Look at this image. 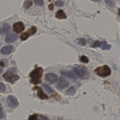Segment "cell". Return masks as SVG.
<instances>
[{"label": "cell", "instance_id": "obj_27", "mask_svg": "<svg viewBox=\"0 0 120 120\" xmlns=\"http://www.w3.org/2000/svg\"><path fill=\"white\" fill-rule=\"evenodd\" d=\"M63 2H62V1H57L56 2L55 4L57 6H60V7H61V6H63L64 5Z\"/></svg>", "mask_w": 120, "mask_h": 120}, {"label": "cell", "instance_id": "obj_11", "mask_svg": "<svg viewBox=\"0 0 120 120\" xmlns=\"http://www.w3.org/2000/svg\"><path fill=\"white\" fill-rule=\"evenodd\" d=\"M18 38V36L12 32H9L7 34L5 38V41L7 43H12L15 41Z\"/></svg>", "mask_w": 120, "mask_h": 120}, {"label": "cell", "instance_id": "obj_8", "mask_svg": "<svg viewBox=\"0 0 120 120\" xmlns=\"http://www.w3.org/2000/svg\"><path fill=\"white\" fill-rule=\"evenodd\" d=\"M33 89L36 90L37 91V95L38 97L41 100H45L49 99L48 97L44 93L42 89L39 86H35Z\"/></svg>", "mask_w": 120, "mask_h": 120}, {"label": "cell", "instance_id": "obj_15", "mask_svg": "<svg viewBox=\"0 0 120 120\" xmlns=\"http://www.w3.org/2000/svg\"><path fill=\"white\" fill-rule=\"evenodd\" d=\"M76 90L74 87H71L66 91L65 94L68 96H73L75 94Z\"/></svg>", "mask_w": 120, "mask_h": 120}, {"label": "cell", "instance_id": "obj_25", "mask_svg": "<svg viewBox=\"0 0 120 120\" xmlns=\"http://www.w3.org/2000/svg\"><path fill=\"white\" fill-rule=\"evenodd\" d=\"M101 42L99 41H96L94 42L93 45H92V47L94 48H96V47H99L100 45H101Z\"/></svg>", "mask_w": 120, "mask_h": 120}, {"label": "cell", "instance_id": "obj_1", "mask_svg": "<svg viewBox=\"0 0 120 120\" xmlns=\"http://www.w3.org/2000/svg\"><path fill=\"white\" fill-rule=\"evenodd\" d=\"M61 73L64 76L73 79H85L89 77L87 68L83 66H76L70 71H63Z\"/></svg>", "mask_w": 120, "mask_h": 120}, {"label": "cell", "instance_id": "obj_32", "mask_svg": "<svg viewBox=\"0 0 120 120\" xmlns=\"http://www.w3.org/2000/svg\"><path fill=\"white\" fill-rule=\"evenodd\" d=\"M91 0L93 1H101V0Z\"/></svg>", "mask_w": 120, "mask_h": 120}, {"label": "cell", "instance_id": "obj_33", "mask_svg": "<svg viewBox=\"0 0 120 120\" xmlns=\"http://www.w3.org/2000/svg\"><path fill=\"white\" fill-rule=\"evenodd\" d=\"M118 14H119V16L120 17V8L119 9V11H118Z\"/></svg>", "mask_w": 120, "mask_h": 120}, {"label": "cell", "instance_id": "obj_24", "mask_svg": "<svg viewBox=\"0 0 120 120\" xmlns=\"http://www.w3.org/2000/svg\"><path fill=\"white\" fill-rule=\"evenodd\" d=\"M38 115L37 114H35L30 116L29 117L28 120H39L38 118Z\"/></svg>", "mask_w": 120, "mask_h": 120}, {"label": "cell", "instance_id": "obj_3", "mask_svg": "<svg viewBox=\"0 0 120 120\" xmlns=\"http://www.w3.org/2000/svg\"><path fill=\"white\" fill-rule=\"evenodd\" d=\"M94 72L97 75L103 77L110 75L111 73V70L108 66L104 65L97 68L94 70Z\"/></svg>", "mask_w": 120, "mask_h": 120}, {"label": "cell", "instance_id": "obj_4", "mask_svg": "<svg viewBox=\"0 0 120 120\" xmlns=\"http://www.w3.org/2000/svg\"><path fill=\"white\" fill-rule=\"evenodd\" d=\"M3 77L7 82L11 83H13L20 78L19 76L17 75L13 74L10 72L4 74Z\"/></svg>", "mask_w": 120, "mask_h": 120}, {"label": "cell", "instance_id": "obj_30", "mask_svg": "<svg viewBox=\"0 0 120 120\" xmlns=\"http://www.w3.org/2000/svg\"><path fill=\"white\" fill-rule=\"evenodd\" d=\"M49 8L50 9V10H53V8H54V6H53V4H50L48 6Z\"/></svg>", "mask_w": 120, "mask_h": 120}, {"label": "cell", "instance_id": "obj_7", "mask_svg": "<svg viewBox=\"0 0 120 120\" xmlns=\"http://www.w3.org/2000/svg\"><path fill=\"white\" fill-rule=\"evenodd\" d=\"M45 79L50 84H53L57 81L58 77L57 75L54 73H49L46 75Z\"/></svg>", "mask_w": 120, "mask_h": 120}, {"label": "cell", "instance_id": "obj_20", "mask_svg": "<svg viewBox=\"0 0 120 120\" xmlns=\"http://www.w3.org/2000/svg\"><path fill=\"white\" fill-rule=\"evenodd\" d=\"M76 43L79 45L84 46L86 43V41L84 38H79L77 39L76 41Z\"/></svg>", "mask_w": 120, "mask_h": 120}, {"label": "cell", "instance_id": "obj_21", "mask_svg": "<svg viewBox=\"0 0 120 120\" xmlns=\"http://www.w3.org/2000/svg\"><path fill=\"white\" fill-rule=\"evenodd\" d=\"M105 2L106 3L111 7H114L115 5L114 0H105Z\"/></svg>", "mask_w": 120, "mask_h": 120}, {"label": "cell", "instance_id": "obj_16", "mask_svg": "<svg viewBox=\"0 0 120 120\" xmlns=\"http://www.w3.org/2000/svg\"><path fill=\"white\" fill-rule=\"evenodd\" d=\"M10 25L7 23H4L3 25V27L1 29V33L4 34L10 30Z\"/></svg>", "mask_w": 120, "mask_h": 120}, {"label": "cell", "instance_id": "obj_17", "mask_svg": "<svg viewBox=\"0 0 120 120\" xmlns=\"http://www.w3.org/2000/svg\"><path fill=\"white\" fill-rule=\"evenodd\" d=\"M32 5V1L31 0H27L25 1L23 4V7L25 9L29 8Z\"/></svg>", "mask_w": 120, "mask_h": 120}, {"label": "cell", "instance_id": "obj_34", "mask_svg": "<svg viewBox=\"0 0 120 120\" xmlns=\"http://www.w3.org/2000/svg\"><path fill=\"white\" fill-rule=\"evenodd\" d=\"M1 32V29H0V33Z\"/></svg>", "mask_w": 120, "mask_h": 120}, {"label": "cell", "instance_id": "obj_9", "mask_svg": "<svg viewBox=\"0 0 120 120\" xmlns=\"http://www.w3.org/2000/svg\"><path fill=\"white\" fill-rule=\"evenodd\" d=\"M68 82L66 80V79L62 77H60L56 87L58 89L61 90L68 86Z\"/></svg>", "mask_w": 120, "mask_h": 120}, {"label": "cell", "instance_id": "obj_6", "mask_svg": "<svg viewBox=\"0 0 120 120\" xmlns=\"http://www.w3.org/2000/svg\"><path fill=\"white\" fill-rule=\"evenodd\" d=\"M7 103L10 108H15L18 106L19 103L17 99L12 95L8 96L7 98Z\"/></svg>", "mask_w": 120, "mask_h": 120}, {"label": "cell", "instance_id": "obj_31", "mask_svg": "<svg viewBox=\"0 0 120 120\" xmlns=\"http://www.w3.org/2000/svg\"><path fill=\"white\" fill-rule=\"evenodd\" d=\"M3 70H2V69H1V68H0V74H1V73H2V72H3Z\"/></svg>", "mask_w": 120, "mask_h": 120}, {"label": "cell", "instance_id": "obj_35", "mask_svg": "<svg viewBox=\"0 0 120 120\" xmlns=\"http://www.w3.org/2000/svg\"></svg>", "mask_w": 120, "mask_h": 120}, {"label": "cell", "instance_id": "obj_5", "mask_svg": "<svg viewBox=\"0 0 120 120\" xmlns=\"http://www.w3.org/2000/svg\"><path fill=\"white\" fill-rule=\"evenodd\" d=\"M37 29L34 26L30 28L27 31L22 33L20 36V38L22 41H24L27 39L30 36L34 34L36 32Z\"/></svg>", "mask_w": 120, "mask_h": 120}, {"label": "cell", "instance_id": "obj_26", "mask_svg": "<svg viewBox=\"0 0 120 120\" xmlns=\"http://www.w3.org/2000/svg\"><path fill=\"white\" fill-rule=\"evenodd\" d=\"M5 90V86L3 83H0V92H3Z\"/></svg>", "mask_w": 120, "mask_h": 120}, {"label": "cell", "instance_id": "obj_23", "mask_svg": "<svg viewBox=\"0 0 120 120\" xmlns=\"http://www.w3.org/2000/svg\"><path fill=\"white\" fill-rule=\"evenodd\" d=\"M34 1L35 4L40 6H42L44 4L43 0H34Z\"/></svg>", "mask_w": 120, "mask_h": 120}, {"label": "cell", "instance_id": "obj_29", "mask_svg": "<svg viewBox=\"0 0 120 120\" xmlns=\"http://www.w3.org/2000/svg\"><path fill=\"white\" fill-rule=\"evenodd\" d=\"M3 116V115L2 109L1 108H0V118H2Z\"/></svg>", "mask_w": 120, "mask_h": 120}, {"label": "cell", "instance_id": "obj_12", "mask_svg": "<svg viewBox=\"0 0 120 120\" xmlns=\"http://www.w3.org/2000/svg\"><path fill=\"white\" fill-rule=\"evenodd\" d=\"M13 49V47L12 46L9 45L4 46L1 49V52L4 55H8L12 52Z\"/></svg>", "mask_w": 120, "mask_h": 120}, {"label": "cell", "instance_id": "obj_22", "mask_svg": "<svg viewBox=\"0 0 120 120\" xmlns=\"http://www.w3.org/2000/svg\"><path fill=\"white\" fill-rule=\"evenodd\" d=\"M80 60L82 62L85 63H87L89 61V59L87 58V57L84 56H82L80 58Z\"/></svg>", "mask_w": 120, "mask_h": 120}, {"label": "cell", "instance_id": "obj_18", "mask_svg": "<svg viewBox=\"0 0 120 120\" xmlns=\"http://www.w3.org/2000/svg\"><path fill=\"white\" fill-rule=\"evenodd\" d=\"M43 86L45 90H46V91L49 94H51L53 92V90L49 85H48L46 84H44L43 85Z\"/></svg>", "mask_w": 120, "mask_h": 120}, {"label": "cell", "instance_id": "obj_13", "mask_svg": "<svg viewBox=\"0 0 120 120\" xmlns=\"http://www.w3.org/2000/svg\"><path fill=\"white\" fill-rule=\"evenodd\" d=\"M56 17L59 19H66L67 16L65 13L62 10L58 11L56 14Z\"/></svg>", "mask_w": 120, "mask_h": 120}, {"label": "cell", "instance_id": "obj_19", "mask_svg": "<svg viewBox=\"0 0 120 120\" xmlns=\"http://www.w3.org/2000/svg\"><path fill=\"white\" fill-rule=\"evenodd\" d=\"M8 63L6 59H3L0 60V66L3 67H6L8 65Z\"/></svg>", "mask_w": 120, "mask_h": 120}, {"label": "cell", "instance_id": "obj_28", "mask_svg": "<svg viewBox=\"0 0 120 120\" xmlns=\"http://www.w3.org/2000/svg\"><path fill=\"white\" fill-rule=\"evenodd\" d=\"M16 71H17V70L15 68H9V70H8V72L12 73L15 72H16Z\"/></svg>", "mask_w": 120, "mask_h": 120}, {"label": "cell", "instance_id": "obj_10", "mask_svg": "<svg viewBox=\"0 0 120 120\" xmlns=\"http://www.w3.org/2000/svg\"><path fill=\"white\" fill-rule=\"evenodd\" d=\"M24 29V25L22 22H16L13 25V31L18 34L22 32Z\"/></svg>", "mask_w": 120, "mask_h": 120}, {"label": "cell", "instance_id": "obj_2", "mask_svg": "<svg viewBox=\"0 0 120 120\" xmlns=\"http://www.w3.org/2000/svg\"><path fill=\"white\" fill-rule=\"evenodd\" d=\"M43 70L41 67L36 68L30 74L31 78L30 82L34 85L39 84L42 82Z\"/></svg>", "mask_w": 120, "mask_h": 120}, {"label": "cell", "instance_id": "obj_14", "mask_svg": "<svg viewBox=\"0 0 120 120\" xmlns=\"http://www.w3.org/2000/svg\"><path fill=\"white\" fill-rule=\"evenodd\" d=\"M99 47L103 50H109L111 49V46L109 45L106 41H104L101 42Z\"/></svg>", "mask_w": 120, "mask_h": 120}]
</instances>
